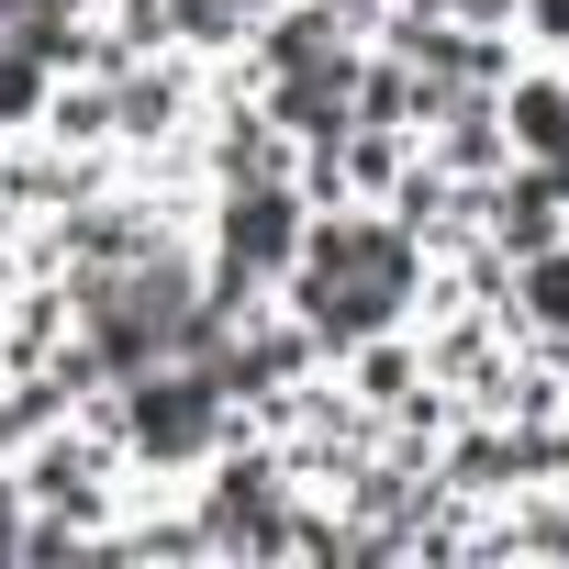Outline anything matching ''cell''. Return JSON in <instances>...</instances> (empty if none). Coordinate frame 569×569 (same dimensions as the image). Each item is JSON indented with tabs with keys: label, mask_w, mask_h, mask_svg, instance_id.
<instances>
[{
	"label": "cell",
	"mask_w": 569,
	"mask_h": 569,
	"mask_svg": "<svg viewBox=\"0 0 569 569\" xmlns=\"http://www.w3.org/2000/svg\"><path fill=\"white\" fill-rule=\"evenodd\" d=\"M458 12H502V0H458Z\"/></svg>",
	"instance_id": "5"
},
{
	"label": "cell",
	"mask_w": 569,
	"mask_h": 569,
	"mask_svg": "<svg viewBox=\"0 0 569 569\" xmlns=\"http://www.w3.org/2000/svg\"><path fill=\"white\" fill-rule=\"evenodd\" d=\"M79 313H90V347H101L112 369H146L157 347H201V325H212L168 257H157V268H123V279H101V291H90Z\"/></svg>",
	"instance_id": "1"
},
{
	"label": "cell",
	"mask_w": 569,
	"mask_h": 569,
	"mask_svg": "<svg viewBox=\"0 0 569 569\" xmlns=\"http://www.w3.org/2000/svg\"><path fill=\"white\" fill-rule=\"evenodd\" d=\"M234 257H279V201H246L234 212Z\"/></svg>",
	"instance_id": "3"
},
{
	"label": "cell",
	"mask_w": 569,
	"mask_h": 569,
	"mask_svg": "<svg viewBox=\"0 0 569 569\" xmlns=\"http://www.w3.org/2000/svg\"><path fill=\"white\" fill-rule=\"evenodd\" d=\"M179 12H190V23H212V12H234V0H179Z\"/></svg>",
	"instance_id": "4"
},
{
	"label": "cell",
	"mask_w": 569,
	"mask_h": 569,
	"mask_svg": "<svg viewBox=\"0 0 569 569\" xmlns=\"http://www.w3.org/2000/svg\"><path fill=\"white\" fill-rule=\"evenodd\" d=\"M402 279H413L402 234H380V223H336V234L313 246V313H325L336 336H358V325H380V313L402 302Z\"/></svg>",
	"instance_id": "2"
}]
</instances>
